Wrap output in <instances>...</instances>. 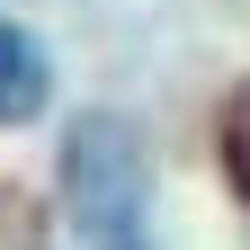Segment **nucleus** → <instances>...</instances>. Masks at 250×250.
I'll return each mask as SVG.
<instances>
[{"mask_svg":"<svg viewBox=\"0 0 250 250\" xmlns=\"http://www.w3.org/2000/svg\"><path fill=\"white\" fill-rule=\"evenodd\" d=\"M45 99H54V62H45V45L27 36L18 18H0V125L45 116Z\"/></svg>","mask_w":250,"mask_h":250,"instance_id":"f03ea898","label":"nucleus"},{"mask_svg":"<svg viewBox=\"0 0 250 250\" xmlns=\"http://www.w3.org/2000/svg\"><path fill=\"white\" fill-rule=\"evenodd\" d=\"M214 152H224V179H232V197L250 206V81L232 89V107H224V125H214Z\"/></svg>","mask_w":250,"mask_h":250,"instance_id":"7ed1b4c3","label":"nucleus"},{"mask_svg":"<svg viewBox=\"0 0 250 250\" xmlns=\"http://www.w3.org/2000/svg\"><path fill=\"white\" fill-rule=\"evenodd\" d=\"M143 206H152L143 134L107 107L72 116L54 161V250H143Z\"/></svg>","mask_w":250,"mask_h":250,"instance_id":"f257e3e1","label":"nucleus"}]
</instances>
